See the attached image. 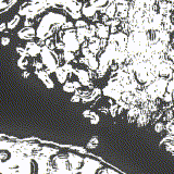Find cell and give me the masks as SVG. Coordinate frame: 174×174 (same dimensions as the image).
I'll return each instance as SVG.
<instances>
[{"label":"cell","instance_id":"obj_4","mask_svg":"<svg viewBox=\"0 0 174 174\" xmlns=\"http://www.w3.org/2000/svg\"><path fill=\"white\" fill-rule=\"evenodd\" d=\"M56 73H57V77L61 83L64 82V80L66 78V72L62 68H59V69L56 70Z\"/></svg>","mask_w":174,"mask_h":174},{"label":"cell","instance_id":"obj_7","mask_svg":"<svg viewBox=\"0 0 174 174\" xmlns=\"http://www.w3.org/2000/svg\"><path fill=\"white\" fill-rule=\"evenodd\" d=\"M43 82L45 83V84H46V86L48 87V88H54V82H52L50 78L48 77V75H47L46 77L44 78Z\"/></svg>","mask_w":174,"mask_h":174},{"label":"cell","instance_id":"obj_5","mask_svg":"<svg viewBox=\"0 0 174 174\" xmlns=\"http://www.w3.org/2000/svg\"><path fill=\"white\" fill-rule=\"evenodd\" d=\"M20 22V16L19 15H15L13 19L9 22L8 24H7V27H8L9 30H12V28H14V27L18 25V23Z\"/></svg>","mask_w":174,"mask_h":174},{"label":"cell","instance_id":"obj_13","mask_svg":"<svg viewBox=\"0 0 174 174\" xmlns=\"http://www.w3.org/2000/svg\"><path fill=\"white\" fill-rule=\"evenodd\" d=\"M72 26H73V23L71 22H68V24H63V28H71Z\"/></svg>","mask_w":174,"mask_h":174},{"label":"cell","instance_id":"obj_1","mask_svg":"<svg viewBox=\"0 0 174 174\" xmlns=\"http://www.w3.org/2000/svg\"><path fill=\"white\" fill-rule=\"evenodd\" d=\"M20 38H23V39H31L32 37L35 36V31L32 28V27H25L24 30H21L19 33Z\"/></svg>","mask_w":174,"mask_h":174},{"label":"cell","instance_id":"obj_2","mask_svg":"<svg viewBox=\"0 0 174 174\" xmlns=\"http://www.w3.org/2000/svg\"><path fill=\"white\" fill-rule=\"evenodd\" d=\"M11 159V152L8 149H0V162L6 163Z\"/></svg>","mask_w":174,"mask_h":174},{"label":"cell","instance_id":"obj_11","mask_svg":"<svg viewBox=\"0 0 174 174\" xmlns=\"http://www.w3.org/2000/svg\"><path fill=\"white\" fill-rule=\"evenodd\" d=\"M71 13H72V18H74V19H80L81 18V14H80L78 11H73L71 12Z\"/></svg>","mask_w":174,"mask_h":174},{"label":"cell","instance_id":"obj_6","mask_svg":"<svg viewBox=\"0 0 174 174\" xmlns=\"http://www.w3.org/2000/svg\"><path fill=\"white\" fill-rule=\"evenodd\" d=\"M18 64H19V66L21 68V69H26V66H27L26 58H25V57H21L19 62H18Z\"/></svg>","mask_w":174,"mask_h":174},{"label":"cell","instance_id":"obj_14","mask_svg":"<svg viewBox=\"0 0 174 174\" xmlns=\"http://www.w3.org/2000/svg\"><path fill=\"white\" fill-rule=\"evenodd\" d=\"M6 27H7V24H6V23H1V24H0V32H2L4 30H6Z\"/></svg>","mask_w":174,"mask_h":174},{"label":"cell","instance_id":"obj_10","mask_svg":"<svg viewBox=\"0 0 174 174\" xmlns=\"http://www.w3.org/2000/svg\"><path fill=\"white\" fill-rule=\"evenodd\" d=\"M1 44H2L4 46L9 45V44H10V39H9L8 37H2V38H1Z\"/></svg>","mask_w":174,"mask_h":174},{"label":"cell","instance_id":"obj_12","mask_svg":"<svg viewBox=\"0 0 174 174\" xmlns=\"http://www.w3.org/2000/svg\"><path fill=\"white\" fill-rule=\"evenodd\" d=\"M75 25H76V27H77V28H81V27L85 26L86 24H85V22H83V21H77V22L75 23Z\"/></svg>","mask_w":174,"mask_h":174},{"label":"cell","instance_id":"obj_15","mask_svg":"<svg viewBox=\"0 0 174 174\" xmlns=\"http://www.w3.org/2000/svg\"><path fill=\"white\" fill-rule=\"evenodd\" d=\"M78 99H80V97H78V96H75V97H73V98H72V101H73V102H77Z\"/></svg>","mask_w":174,"mask_h":174},{"label":"cell","instance_id":"obj_8","mask_svg":"<svg viewBox=\"0 0 174 174\" xmlns=\"http://www.w3.org/2000/svg\"><path fill=\"white\" fill-rule=\"evenodd\" d=\"M73 58H74V54H73L72 51L66 50V52H64V59H66V61H72Z\"/></svg>","mask_w":174,"mask_h":174},{"label":"cell","instance_id":"obj_16","mask_svg":"<svg viewBox=\"0 0 174 174\" xmlns=\"http://www.w3.org/2000/svg\"><path fill=\"white\" fill-rule=\"evenodd\" d=\"M24 77H28V73L27 72H24Z\"/></svg>","mask_w":174,"mask_h":174},{"label":"cell","instance_id":"obj_3","mask_svg":"<svg viewBox=\"0 0 174 174\" xmlns=\"http://www.w3.org/2000/svg\"><path fill=\"white\" fill-rule=\"evenodd\" d=\"M38 172H39L38 162L33 159V160H31V162H30V171H28L27 174H38Z\"/></svg>","mask_w":174,"mask_h":174},{"label":"cell","instance_id":"obj_9","mask_svg":"<svg viewBox=\"0 0 174 174\" xmlns=\"http://www.w3.org/2000/svg\"><path fill=\"white\" fill-rule=\"evenodd\" d=\"M63 89L64 90H66V92H73L74 90V86L72 83H68V84H66V85L63 86Z\"/></svg>","mask_w":174,"mask_h":174}]
</instances>
